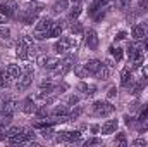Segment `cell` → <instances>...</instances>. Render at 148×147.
Wrapping results in <instances>:
<instances>
[{
    "mask_svg": "<svg viewBox=\"0 0 148 147\" xmlns=\"http://www.w3.org/2000/svg\"><path fill=\"white\" fill-rule=\"evenodd\" d=\"M52 24H53L52 17H48V16L40 17V19L36 21V24H35V33H40V31H50Z\"/></svg>",
    "mask_w": 148,
    "mask_h": 147,
    "instance_id": "cell-9",
    "label": "cell"
},
{
    "mask_svg": "<svg viewBox=\"0 0 148 147\" xmlns=\"http://www.w3.org/2000/svg\"><path fill=\"white\" fill-rule=\"evenodd\" d=\"M103 64H105V66H109V68H114V64H115V59H114V57H107V59L103 61Z\"/></svg>",
    "mask_w": 148,
    "mask_h": 147,
    "instance_id": "cell-48",
    "label": "cell"
},
{
    "mask_svg": "<svg viewBox=\"0 0 148 147\" xmlns=\"http://www.w3.org/2000/svg\"><path fill=\"white\" fill-rule=\"evenodd\" d=\"M88 87H90V83H84V81H79V83L76 85V90H77V92H81L83 95H86V94H88Z\"/></svg>",
    "mask_w": 148,
    "mask_h": 147,
    "instance_id": "cell-34",
    "label": "cell"
},
{
    "mask_svg": "<svg viewBox=\"0 0 148 147\" xmlns=\"http://www.w3.org/2000/svg\"><path fill=\"white\" fill-rule=\"evenodd\" d=\"M66 104H67V106H77V104H79V95H74V94L67 95V97H66Z\"/></svg>",
    "mask_w": 148,
    "mask_h": 147,
    "instance_id": "cell-32",
    "label": "cell"
},
{
    "mask_svg": "<svg viewBox=\"0 0 148 147\" xmlns=\"http://www.w3.org/2000/svg\"><path fill=\"white\" fill-rule=\"evenodd\" d=\"M140 16H141V14H140V10H138V9H129V10L126 12V21H127L129 24H133Z\"/></svg>",
    "mask_w": 148,
    "mask_h": 147,
    "instance_id": "cell-25",
    "label": "cell"
},
{
    "mask_svg": "<svg viewBox=\"0 0 148 147\" xmlns=\"http://www.w3.org/2000/svg\"><path fill=\"white\" fill-rule=\"evenodd\" d=\"M124 123H126L127 126H134V123H136V119H134L133 116H129V114H126V116H124Z\"/></svg>",
    "mask_w": 148,
    "mask_h": 147,
    "instance_id": "cell-38",
    "label": "cell"
},
{
    "mask_svg": "<svg viewBox=\"0 0 148 147\" xmlns=\"http://www.w3.org/2000/svg\"><path fill=\"white\" fill-rule=\"evenodd\" d=\"M77 47V40L73 37H60L57 38L55 45H53V50L57 54H67V52H74V49Z\"/></svg>",
    "mask_w": 148,
    "mask_h": 147,
    "instance_id": "cell-1",
    "label": "cell"
},
{
    "mask_svg": "<svg viewBox=\"0 0 148 147\" xmlns=\"http://www.w3.org/2000/svg\"><path fill=\"white\" fill-rule=\"evenodd\" d=\"M60 62V59L59 57H52V55H38L36 57V64L40 68H43V69H53L57 64Z\"/></svg>",
    "mask_w": 148,
    "mask_h": 147,
    "instance_id": "cell-5",
    "label": "cell"
},
{
    "mask_svg": "<svg viewBox=\"0 0 148 147\" xmlns=\"http://www.w3.org/2000/svg\"><path fill=\"white\" fill-rule=\"evenodd\" d=\"M7 21H9V17H7V16H5L3 12H0V26H3V24H5Z\"/></svg>",
    "mask_w": 148,
    "mask_h": 147,
    "instance_id": "cell-49",
    "label": "cell"
},
{
    "mask_svg": "<svg viewBox=\"0 0 148 147\" xmlns=\"http://www.w3.org/2000/svg\"><path fill=\"white\" fill-rule=\"evenodd\" d=\"M66 10H69V0H57L52 5V12L53 14H62Z\"/></svg>",
    "mask_w": 148,
    "mask_h": 147,
    "instance_id": "cell-17",
    "label": "cell"
},
{
    "mask_svg": "<svg viewBox=\"0 0 148 147\" xmlns=\"http://www.w3.org/2000/svg\"><path fill=\"white\" fill-rule=\"evenodd\" d=\"M69 2H73V3H79L81 0H69Z\"/></svg>",
    "mask_w": 148,
    "mask_h": 147,
    "instance_id": "cell-54",
    "label": "cell"
},
{
    "mask_svg": "<svg viewBox=\"0 0 148 147\" xmlns=\"http://www.w3.org/2000/svg\"><path fill=\"white\" fill-rule=\"evenodd\" d=\"M26 128L24 126H10L9 130H7V137L10 139V137H16V135H19V133H23Z\"/></svg>",
    "mask_w": 148,
    "mask_h": 147,
    "instance_id": "cell-30",
    "label": "cell"
},
{
    "mask_svg": "<svg viewBox=\"0 0 148 147\" xmlns=\"http://www.w3.org/2000/svg\"><path fill=\"white\" fill-rule=\"evenodd\" d=\"M91 109H93L95 116L107 118V116H110V114L115 112V106H112L109 101H95L93 106H91Z\"/></svg>",
    "mask_w": 148,
    "mask_h": 147,
    "instance_id": "cell-2",
    "label": "cell"
},
{
    "mask_svg": "<svg viewBox=\"0 0 148 147\" xmlns=\"http://www.w3.org/2000/svg\"><path fill=\"white\" fill-rule=\"evenodd\" d=\"M126 38H127V33H126V31H119V33L115 35V43H117V42H122V40H126Z\"/></svg>",
    "mask_w": 148,
    "mask_h": 147,
    "instance_id": "cell-41",
    "label": "cell"
},
{
    "mask_svg": "<svg viewBox=\"0 0 148 147\" xmlns=\"http://www.w3.org/2000/svg\"><path fill=\"white\" fill-rule=\"evenodd\" d=\"M109 50H110V55L115 59V62H121V61H122V57H124V50H122L121 47H114V45H112Z\"/></svg>",
    "mask_w": 148,
    "mask_h": 147,
    "instance_id": "cell-24",
    "label": "cell"
},
{
    "mask_svg": "<svg viewBox=\"0 0 148 147\" xmlns=\"http://www.w3.org/2000/svg\"><path fill=\"white\" fill-rule=\"evenodd\" d=\"M79 140H81V132L79 130L60 132L57 135V142H79Z\"/></svg>",
    "mask_w": 148,
    "mask_h": 147,
    "instance_id": "cell-6",
    "label": "cell"
},
{
    "mask_svg": "<svg viewBox=\"0 0 148 147\" xmlns=\"http://www.w3.org/2000/svg\"><path fill=\"white\" fill-rule=\"evenodd\" d=\"M36 107H38V104L35 102L33 95L26 97V99H24V102H23V106H21V109H23V112H24V114H35Z\"/></svg>",
    "mask_w": 148,
    "mask_h": 147,
    "instance_id": "cell-13",
    "label": "cell"
},
{
    "mask_svg": "<svg viewBox=\"0 0 148 147\" xmlns=\"http://www.w3.org/2000/svg\"><path fill=\"white\" fill-rule=\"evenodd\" d=\"M0 38H3V40L10 38V28H7L5 24H3V26H0Z\"/></svg>",
    "mask_w": 148,
    "mask_h": 147,
    "instance_id": "cell-36",
    "label": "cell"
},
{
    "mask_svg": "<svg viewBox=\"0 0 148 147\" xmlns=\"http://www.w3.org/2000/svg\"><path fill=\"white\" fill-rule=\"evenodd\" d=\"M23 73H28V74H33L35 73V68L31 66V64H26L24 68H23Z\"/></svg>",
    "mask_w": 148,
    "mask_h": 147,
    "instance_id": "cell-44",
    "label": "cell"
},
{
    "mask_svg": "<svg viewBox=\"0 0 148 147\" xmlns=\"http://www.w3.org/2000/svg\"><path fill=\"white\" fill-rule=\"evenodd\" d=\"M143 28L147 30V33H148V19H147V21H143Z\"/></svg>",
    "mask_w": 148,
    "mask_h": 147,
    "instance_id": "cell-53",
    "label": "cell"
},
{
    "mask_svg": "<svg viewBox=\"0 0 148 147\" xmlns=\"http://www.w3.org/2000/svg\"><path fill=\"white\" fill-rule=\"evenodd\" d=\"M136 9L140 10V14L148 12V0H138V7Z\"/></svg>",
    "mask_w": 148,
    "mask_h": 147,
    "instance_id": "cell-35",
    "label": "cell"
},
{
    "mask_svg": "<svg viewBox=\"0 0 148 147\" xmlns=\"http://www.w3.org/2000/svg\"><path fill=\"white\" fill-rule=\"evenodd\" d=\"M3 88V74H0V90Z\"/></svg>",
    "mask_w": 148,
    "mask_h": 147,
    "instance_id": "cell-52",
    "label": "cell"
},
{
    "mask_svg": "<svg viewBox=\"0 0 148 147\" xmlns=\"http://www.w3.org/2000/svg\"><path fill=\"white\" fill-rule=\"evenodd\" d=\"M19 107V104H17V101L16 99H5L3 101V104H2V109H0V112H5V114H12L14 116V112H16V109Z\"/></svg>",
    "mask_w": 148,
    "mask_h": 147,
    "instance_id": "cell-12",
    "label": "cell"
},
{
    "mask_svg": "<svg viewBox=\"0 0 148 147\" xmlns=\"http://www.w3.org/2000/svg\"><path fill=\"white\" fill-rule=\"evenodd\" d=\"M84 112V107L83 106H74V109L69 112V121H74V119H77L81 114Z\"/></svg>",
    "mask_w": 148,
    "mask_h": 147,
    "instance_id": "cell-29",
    "label": "cell"
},
{
    "mask_svg": "<svg viewBox=\"0 0 148 147\" xmlns=\"http://www.w3.org/2000/svg\"><path fill=\"white\" fill-rule=\"evenodd\" d=\"M102 61H98V59H88L86 62H84V68L88 69V73L90 74H97L98 73V69L102 68Z\"/></svg>",
    "mask_w": 148,
    "mask_h": 147,
    "instance_id": "cell-15",
    "label": "cell"
},
{
    "mask_svg": "<svg viewBox=\"0 0 148 147\" xmlns=\"http://www.w3.org/2000/svg\"><path fill=\"white\" fill-rule=\"evenodd\" d=\"M91 132H93V133H98V132H100V126H98V125H91Z\"/></svg>",
    "mask_w": 148,
    "mask_h": 147,
    "instance_id": "cell-51",
    "label": "cell"
},
{
    "mask_svg": "<svg viewBox=\"0 0 148 147\" xmlns=\"http://www.w3.org/2000/svg\"><path fill=\"white\" fill-rule=\"evenodd\" d=\"M10 121H12V114L0 112V130H3L5 126H10Z\"/></svg>",
    "mask_w": 148,
    "mask_h": 147,
    "instance_id": "cell-28",
    "label": "cell"
},
{
    "mask_svg": "<svg viewBox=\"0 0 148 147\" xmlns=\"http://www.w3.org/2000/svg\"><path fill=\"white\" fill-rule=\"evenodd\" d=\"M67 88H69V85H67V83H60V85H55V87H53V92H52V94L59 95V94H64Z\"/></svg>",
    "mask_w": 148,
    "mask_h": 147,
    "instance_id": "cell-33",
    "label": "cell"
},
{
    "mask_svg": "<svg viewBox=\"0 0 148 147\" xmlns=\"http://www.w3.org/2000/svg\"><path fill=\"white\" fill-rule=\"evenodd\" d=\"M138 69H140V76H145V78H148V64H141Z\"/></svg>",
    "mask_w": 148,
    "mask_h": 147,
    "instance_id": "cell-40",
    "label": "cell"
},
{
    "mask_svg": "<svg viewBox=\"0 0 148 147\" xmlns=\"http://www.w3.org/2000/svg\"><path fill=\"white\" fill-rule=\"evenodd\" d=\"M64 31V21H53L50 28V38H59Z\"/></svg>",
    "mask_w": 148,
    "mask_h": 147,
    "instance_id": "cell-18",
    "label": "cell"
},
{
    "mask_svg": "<svg viewBox=\"0 0 148 147\" xmlns=\"http://www.w3.org/2000/svg\"><path fill=\"white\" fill-rule=\"evenodd\" d=\"M140 118H148V104H145L140 111Z\"/></svg>",
    "mask_w": 148,
    "mask_h": 147,
    "instance_id": "cell-45",
    "label": "cell"
},
{
    "mask_svg": "<svg viewBox=\"0 0 148 147\" xmlns=\"http://www.w3.org/2000/svg\"><path fill=\"white\" fill-rule=\"evenodd\" d=\"M133 81H134V78H133L131 69H129V68H124V69L121 71V87L129 88V87L133 85Z\"/></svg>",
    "mask_w": 148,
    "mask_h": 147,
    "instance_id": "cell-14",
    "label": "cell"
},
{
    "mask_svg": "<svg viewBox=\"0 0 148 147\" xmlns=\"http://www.w3.org/2000/svg\"><path fill=\"white\" fill-rule=\"evenodd\" d=\"M17 10H19V5L16 0H5L0 3V12H3L9 19L10 17H16L17 16Z\"/></svg>",
    "mask_w": 148,
    "mask_h": 147,
    "instance_id": "cell-4",
    "label": "cell"
},
{
    "mask_svg": "<svg viewBox=\"0 0 148 147\" xmlns=\"http://www.w3.org/2000/svg\"><path fill=\"white\" fill-rule=\"evenodd\" d=\"M103 17H105V10H102V9H100V12H98V14L95 16V23H100V21H102Z\"/></svg>",
    "mask_w": 148,
    "mask_h": 147,
    "instance_id": "cell-46",
    "label": "cell"
},
{
    "mask_svg": "<svg viewBox=\"0 0 148 147\" xmlns=\"http://www.w3.org/2000/svg\"><path fill=\"white\" fill-rule=\"evenodd\" d=\"M117 128H119V121H117V119H107V121L100 126V133H102V135H112V133L117 132Z\"/></svg>",
    "mask_w": 148,
    "mask_h": 147,
    "instance_id": "cell-10",
    "label": "cell"
},
{
    "mask_svg": "<svg viewBox=\"0 0 148 147\" xmlns=\"http://www.w3.org/2000/svg\"><path fill=\"white\" fill-rule=\"evenodd\" d=\"M133 146H147V140L141 139V137H140V139H134V140H133Z\"/></svg>",
    "mask_w": 148,
    "mask_h": 147,
    "instance_id": "cell-47",
    "label": "cell"
},
{
    "mask_svg": "<svg viewBox=\"0 0 148 147\" xmlns=\"http://www.w3.org/2000/svg\"><path fill=\"white\" fill-rule=\"evenodd\" d=\"M114 146H119V147H126L127 146V139H126V133L119 132L114 139Z\"/></svg>",
    "mask_w": 148,
    "mask_h": 147,
    "instance_id": "cell-27",
    "label": "cell"
},
{
    "mask_svg": "<svg viewBox=\"0 0 148 147\" xmlns=\"http://www.w3.org/2000/svg\"><path fill=\"white\" fill-rule=\"evenodd\" d=\"M131 37L134 38V40H140V42L147 37V30L143 28V24H133V28H131Z\"/></svg>",
    "mask_w": 148,
    "mask_h": 147,
    "instance_id": "cell-16",
    "label": "cell"
},
{
    "mask_svg": "<svg viewBox=\"0 0 148 147\" xmlns=\"http://www.w3.org/2000/svg\"><path fill=\"white\" fill-rule=\"evenodd\" d=\"M102 144V139H97V137H91V139H88V140H84V146H100Z\"/></svg>",
    "mask_w": 148,
    "mask_h": 147,
    "instance_id": "cell-37",
    "label": "cell"
},
{
    "mask_svg": "<svg viewBox=\"0 0 148 147\" xmlns=\"http://www.w3.org/2000/svg\"><path fill=\"white\" fill-rule=\"evenodd\" d=\"M110 74H112V68L102 64V68L98 69V73L95 74V76H97L98 80H102V81H107V80H110Z\"/></svg>",
    "mask_w": 148,
    "mask_h": 147,
    "instance_id": "cell-20",
    "label": "cell"
},
{
    "mask_svg": "<svg viewBox=\"0 0 148 147\" xmlns=\"http://www.w3.org/2000/svg\"><path fill=\"white\" fill-rule=\"evenodd\" d=\"M69 31L73 33L74 37H79V35L84 33V26H83L77 19H74V21H71V24H69Z\"/></svg>",
    "mask_w": 148,
    "mask_h": 147,
    "instance_id": "cell-19",
    "label": "cell"
},
{
    "mask_svg": "<svg viewBox=\"0 0 148 147\" xmlns=\"http://www.w3.org/2000/svg\"><path fill=\"white\" fill-rule=\"evenodd\" d=\"M71 62H67V61H60L53 69H52V74H53V78H57V80H60V78H64L66 74L71 71Z\"/></svg>",
    "mask_w": 148,
    "mask_h": 147,
    "instance_id": "cell-8",
    "label": "cell"
},
{
    "mask_svg": "<svg viewBox=\"0 0 148 147\" xmlns=\"http://www.w3.org/2000/svg\"><path fill=\"white\" fill-rule=\"evenodd\" d=\"M141 45H143V50H148V37H145L141 40Z\"/></svg>",
    "mask_w": 148,
    "mask_h": 147,
    "instance_id": "cell-50",
    "label": "cell"
},
{
    "mask_svg": "<svg viewBox=\"0 0 148 147\" xmlns=\"http://www.w3.org/2000/svg\"><path fill=\"white\" fill-rule=\"evenodd\" d=\"M115 97H117V88H115V87H110V88H109V94H107V99L112 101V99H115Z\"/></svg>",
    "mask_w": 148,
    "mask_h": 147,
    "instance_id": "cell-39",
    "label": "cell"
},
{
    "mask_svg": "<svg viewBox=\"0 0 148 147\" xmlns=\"http://www.w3.org/2000/svg\"><path fill=\"white\" fill-rule=\"evenodd\" d=\"M97 94V85H90L88 87V94H86V97H93Z\"/></svg>",
    "mask_w": 148,
    "mask_h": 147,
    "instance_id": "cell-42",
    "label": "cell"
},
{
    "mask_svg": "<svg viewBox=\"0 0 148 147\" xmlns=\"http://www.w3.org/2000/svg\"><path fill=\"white\" fill-rule=\"evenodd\" d=\"M29 47L23 42V40H19L17 43H16V55L21 59V61H28V57H29Z\"/></svg>",
    "mask_w": 148,
    "mask_h": 147,
    "instance_id": "cell-11",
    "label": "cell"
},
{
    "mask_svg": "<svg viewBox=\"0 0 148 147\" xmlns=\"http://www.w3.org/2000/svg\"><path fill=\"white\" fill-rule=\"evenodd\" d=\"M74 74L77 76V78H88V69L84 68V64H76L74 66Z\"/></svg>",
    "mask_w": 148,
    "mask_h": 147,
    "instance_id": "cell-26",
    "label": "cell"
},
{
    "mask_svg": "<svg viewBox=\"0 0 148 147\" xmlns=\"http://www.w3.org/2000/svg\"><path fill=\"white\" fill-rule=\"evenodd\" d=\"M7 74L16 80V78H19V76L23 74V68H21L19 64H9V66H7Z\"/></svg>",
    "mask_w": 148,
    "mask_h": 147,
    "instance_id": "cell-21",
    "label": "cell"
},
{
    "mask_svg": "<svg viewBox=\"0 0 148 147\" xmlns=\"http://www.w3.org/2000/svg\"><path fill=\"white\" fill-rule=\"evenodd\" d=\"M83 12V7L79 5V3H74L73 7H69V21H74V19H77L79 17V14Z\"/></svg>",
    "mask_w": 148,
    "mask_h": 147,
    "instance_id": "cell-23",
    "label": "cell"
},
{
    "mask_svg": "<svg viewBox=\"0 0 148 147\" xmlns=\"http://www.w3.org/2000/svg\"><path fill=\"white\" fill-rule=\"evenodd\" d=\"M84 45H86L90 50H98V47H100V38H98V33H97L93 28H90V30L84 31Z\"/></svg>",
    "mask_w": 148,
    "mask_h": 147,
    "instance_id": "cell-3",
    "label": "cell"
},
{
    "mask_svg": "<svg viewBox=\"0 0 148 147\" xmlns=\"http://www.w3.org/2000/svg\"><path fill=\"white\" fill-rule=\"evenodd\" d=\"M33 83V74H28V73H23L19 78H16V90L17 92H24L31 87Z\"/></svg>",
    "mask_w": 148,
    "mask_h": 147,
    "instance_id": "cell-7",
    "label": "cell"
},
{
    "mask_svg": "<svg viewBox=\"0 0 148 147\" xmlns=\"http://www.w3.org/2000/svg\"><path fill=\"white\" fill-rule=\"evenodd\" d=\"M50 116H69V106L67 104H59V106H55L52 112H50Z\"/></svg>",
    "mask_w": 148,
    "mask_h": 147,
    "instance_id": "cell-22",
    "label": "cell"
},
{
    "mask_svg": "<svg viewBox=\"0 0 148 147\" xmlns=\"http://www.w3.org/2000/svg\"><path fill=\"white\" fill-rule=\"evenodd\" d=\"M114 3H115V7H117L119 10H127V9H129L131 0H115Z\"/></svg>",
    "mask_w": 148,
    "mask_h": 147,
    "instance_id": "cell-31",
    "label": "cell"
},
{
    "mask_svg": "<svg viewBox=\"0 0 148 147\" xmlns=\"http://www.w3.org/2000/svg\"><path fill=\"white\" fill-rule=\"evenodd\" d=\"M112 2H115V0H98V9H103V7L110 5Z\"/></svg>",
    "mask_w": 148,
    "mask_h": 147,
    "instance_id": "cell-43",
    "label": "cell"
}]
</instances>
